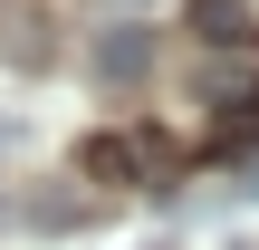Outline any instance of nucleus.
Listing matches in <instances>:
<instances>
[{
  "label": "nucleus",
  "mask_w": 259,
  "mask_h": 250,
  "mask_svg": "<svg viewBox=\"0 0 259 250\" xmlns=\"http://www.w3.org/2000/svg\"><path fill=\"white\" fill-rule=\"evenodd\" d=\"M144 250H173V241H144Z\"/></svg>",
  "instance_id": "obj_6"
},
{
  "label": "nucleus",
  "mask_w": 259,
  "mask_h": 250,
  "mask_svg": "<svg viewBox=\"0 0 259 250\" xmlns=\"http://www.w3.org/2000/svg\"><path fill=\"white\" fill-rule=\"evenodd\" d=\"M10 145H19V125H0V154H10Z\"/></svg>",
  "instance_id": "obj_4"
},
{
  "label": "nucleus",
  "mask_w": 259,
  "mask_h": 250,
  "mask_svg": "<svg viewBox=\"0 0 259 250\" xmlns=\"http://www.w3.org/2000/svg\"><path fill=\"white\" fill-rule=\"evenodd\" d=\"M250 193H259V154H250Z\"/></svg>",
  "instance_id": "obj_5"
},
{
  "label": "nucleus",
  "mask_w": 259,
  "mask_h": 250,
  "mask_svg": "<svg viewBox=\"0 0 259 250\" xmlns=\"http://www.w3.org/2000/svg\"><path fill=\"white\" fill-rule=\"evenodd\" d=\"M173 164V145L163 135H96L87 154H77V173L87 183H135V173H163Z\"/></svg>",
  "instance_id": "obj_1"
},
{
  "label": "nucleus",
  "mask_w": 259,
  "mask_h": 250,
  "mask_svg": "<svg viewBox=\"0 0 259 250\" xmlns=\"http://www.w3.org/2000/svg\"><path fill=\"white\" fill-rule=\"evenodd\" d=\"M19 222H48V231H77V222H87V202H77V193H29V202H19Z\"/></svg>",
  "instance_id": "obj_3"
},
{
  "label": "nucleus",
  "mask_w": 259,
  "mask_h": 250,
  "mask_svg": "<svg viewBox=\"0 0 259 250\" xmlns=\"http://www.w3.org/2000/svg\"><path fill=\"white\" fill-rule=\"evenodd\" d=\"M144 67H154V39H144V29H106V39H96V77H106V87H135Z\"/></svg>",
  "instance_id": "obj_2"
}]
</instances>
